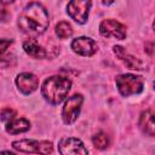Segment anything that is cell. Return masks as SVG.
<instances>
[{
    "label": "cell",
    "instance_id": "cell-1",
    "mask_svg": "<svg viewBox=\"0 0 155 155\" xmlns=\"http://www.w3.org/2000/svg\"><path fill=\"white\" fill-rule=\"evenodd\" d=\"M48 13L39 2L28 4L18 17L19 29L28 35H41L48 28Z\"/></svg>",
    "mask_w": 155,
    "mask_h": 155
},
{
    "label": "cell",
    "instance_id": "cell-2",
    "mask_svg": "<svg viewBox=\"0 0 155 155\" xmlns=\"http://www.w3.org/2000/svg\"><path fill=\"white\" fill-rule=\"evenodd\" d=\"M71 88L70 79L65 76L54 75L46 79L41 86L42 97L51 104H59L68 96Z\"/></svg>",
    "mask_w": 155,
    "mask_h": 155
},
{
    "label": "cell",
    "instance_id": "cell-3",
    "mask_svg": "<svg viewBox=\"0 0 155 155\" xmlns=\"http://www.w3.org/2000/svg\"><path fill=\"white\" fill-rule=\"evenodd\" d=\"M115 82L120 94L124 97L139 94L144 88L143 79L133 74H120L115 78Z\"/></svg>",
    "mask_w": 155,
    "mask_h": 155
},
{
    "label": "cell",
    "instance_id": "cell-4",
    "mask_svg": "<svg viewBox=\"0 0 155 155\" xmlns=\"http://www.w3.org/2000/svg\"><path fill=\"white\" fill-rule=\"evenodd\" d=\"M15 150L21 153H35V154H51L53 145L48 140H35V139H21L12 143Z\"/></svg>",
    "mask_w": 155,
    "mask_h": 155
},
{
    "label": "cell",
    "instance_id": "cell-5",
    "mask_svg": "<svg viewBox=\"0 0 155 155\" xmlns=\"http://www.w3.org/2000/svg\"><path fill=\"white\" fill-rule=\"evenodd\" d=\"M84 102V97L80 93L73 94L71 97H69L65 103L64 107L62 109V119L64 121V124L67 125H71L76 121L80 110H81V105Z\"/></svg>",
    "mask_w": 155,
    "mask_h": 155
},
{
    "label": "cell",
    "instance_id": "cell-6",
    "mask_svg": "<svg viewBox=\"0 0 155 155\" xmlns=\"http://www.w3.org/2000/svg\"><path fill=\"white\" fill-rule=\"evenodd\" d=\"M91 5V0H70L67 6V12L76 23L85 24L88 19Z\"/></svg>",
    "mask_w": 155,
    "mask_h": 155
},
{
    "label": "cell",
    "instance_id": "cell-7",
    "mask_svg": "<svg viewBox=\"0 0 155 155\" xmlns=\"http://www.w3.org/2000/svg\"><path fill=\"white\" fill-rule=\"evenodd\" d=\"M58 151L62 155H87L88 150L85 148L84 143L74 137L62 138L58 143Z\"/></svg>",
    "mask_w": 155,
    "mask_h": 155
},
{
    "label": "cell",
    "instance_id": "cell-8",
    "mask_svg": "<svg viewBox=\"0 0 155 155\" xmlns=\"http://www.w3.org/2000/svg\"><path fill=\"white\" fill-rule=\"evenodd\" d=\"M99 33L104 38L124 40L126 38V27L115 19H104L99 24Z\"/></svg>",
    "mask_w": 155,
    "mask_h": 155
},
{
    "label": "cell",
    "instance_id": "cell-9",
    "mask_svg": "<svg viewBox=\"0 0 155 155\" xmlns=\"http://www.w3.org/2000/svg\"><path fill=\"white\" fill-rule=\"evenodd\" d=\"M71 50L80 56L91 57L97 52L98 45L93 39L88 36H79L71 41Z\"/></svg>",
    "mask_w": 155,
    "mask_h": 155
},
{
    "label": "cell",
    "instance_id": "cell-10",
    "mask_svg": "<svg viewBox=\"0 0 155 155\" xmlns=\"http://www.w3.org/2000/svg\"><path fill=\"white\" fill-rule=\"evenodd\" d=\"M16 85L23 94H30L39 87V79L31 73H21L16 78Z\"/></svg>",
    "mask_w": 155,
    "mask_h": 155
},
{
    "label": "cell",
    "instance_id": "cell-11",
    "mask_svg": "<svg viewBox=\"0 0 155 155\" xmlns=\"http://www.w3.org/2000/svg\"><path fill=\"white\" fill-rule=\"evenodd\" d=\"M113 51H114V53L125 63V65H126L128 69H133V70H140V69H143L142 62H140L137 57L128 54L124 47L116 45V46L113 47Z\"/></svg>",
    "mask_w": 155,
    "mask_h": 155
},
{
    "label": "cell",
    "instance_id": "cell-12",
    "mask_svg": "<svg viewBox=\"0 0 155 155\" xmlns=\"http://www.w3.org/2000/svg\"><path fill=\"white\" fill-rule=\"evenodd\" d=\"M138 124H139V128L142 130L143 133H145L150 137H154L155 125H154V113H153V110L148 109L145 111H142Z\"/></svg>",
    "mask_w": 155,
    "mask_h": 155
},
{
    "label": "cell",
    "instance_id": "cell-13",
    "mask_svg": "<svg viewBox=\"0 0 155 155\" xmlns=\"http://www.w3.org/2000/svg\"><path fill=\"white\" fill-rule=\"evenodd\" d=\"M29 128H30V122L24 117H18V119L12 117L6 122V131L11 134L27 132L29 131Z\"/></svg>",
    "mask_w": 155,
    "mask_h": 155
},
{
    "label": "cell",
    "instance_id": "cell-14",
    "mask_svg": "<svg viewBox=\"0 0 155 155\" xmlns=\"http://www.w3.org/2000/svg\"><path fill=\"white\" fill-rule=\"evenodd\" d=\"M23 48L27 54H29L33 58H38V59H44L47 57V52L45 51V48L42 46H40L35 40L29 39L25 40L23 42Z\"/></svg>",
    "mask_w": 155,
    "mask_h": 155
},
{
    "label": "cell",
    "instance_id": "cell-15",
    "mask_svg": "<svg viewBox=\"0 0 155 155\" xmlns=\"http://www.w3.org/2000/svg\"><path fill=\"white\" fill-rule=\"evenodd\" d=\"M56 34L59 39H68L73 35V28L68 22H59L56 25Z\"/></svg>",
    "mask_w": 155,
    "mask_h": 155
},
{
    "label": "cell",
    "instance_id": "cell-16",
    "mask_svg": "<svg viewBox=\"0 0 155 155\" xmlns=\"http://www.w3.org/2000/svg\"><path fill=\"white\" fill-rule=\"evenodd\" d=\"M92 143L97 149H107L109 145V138L104 132H98L92 137Z\"/></svg>",
    "mask_w": 155,
    "mask_h": 155
},
{
    "label": "cell",
    "instance_id": "cell-17",
    "mask_svg": "<svg viewBox=\"0 0 155 155\" xmlns=\"http://www.w3.org/2000/svg\"><path fill=\"white\" fill-rule=\"evenodd\" d=\"M16 62V58L13 54H0V68H5V67H8V65H12L15 64Z\"/></svg>",
    "mask_w": 155,
    "mask_h": 155
},
{
    "label": "cell",
    "instance_id": "cell-18",
    "mask_svg": "<svg viewBox=\"0 0 155 155\" xmlns=\"http://www.w3.org/2000/svg\"><path fill=\"white\" fill-rule=\"evenodd\" d=\"M15 115H16V111H15L13 109H11V108H5V109H2V110L0 111V120L7 122V121L11 120L12 117H15Z\"/></svg>",
    "mask_w": 155,
    "mask_h": 155
},
{
    "label": "cell",
    "instance_id": "cell-19",
    "mask_svg": "<svg viewBox=\"0 0 155 155\" xmlns=\"http://www.w3.org/2000/svg\"><path fill=\"white\" fill-rule=\"evenodd\" d=\"M11 44H12V40L10 39H0V54H4Z\"/></svg>",
    "mask_w": 155,
    "mask_h": 155
},
{
    "label": "cell",
    "instance_id": "cell-20",
    "mask_svg": "<svg viewBox=\"0 0 155 155\" xmlns=\"http://www.w3.org/2000/svg\"><path fill=\"white\" fill-rule=\"evenodd\" d=\"M15 0H0V5H8V4H12Z\"/></svg>",
    "mask_w": 155,
    "mask_h": 155
},
{
    "label": "cell",
    "instance_id": "cell-21",
    "mask_svg": "<svg viewBox=\"0 0 155 155\" xmlns=\"http://www.w3.org/2000/svg\"><path fill=\"white\" fill-rule=\"evenodd\" d=\"M102 2H103L104 5H111V4L114 2V0H102Z\"/></svg>",
    "mask_w": 155,
    "mask_h": 155
},
{
    "label": "cell",
    "instance_id": "cell-22",
    "mask_svg": "<svg viewBox=\"0 0 155 155\" xmlns=\"http://www.w3.org/2000/svg\"><path fill=\"white\" fill-rule=\"evenodd\" d=\"M151 47H153V44H149V47L147 48V51L149 52V54H151Z\"/></svg>",
    "mask_w": 155,
    "mask_h": 155
}]
</instances>
